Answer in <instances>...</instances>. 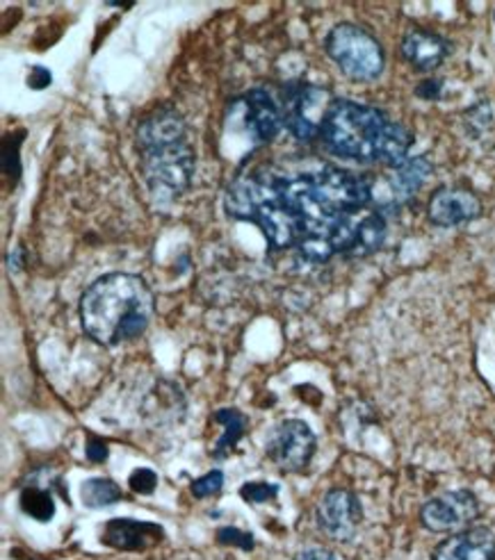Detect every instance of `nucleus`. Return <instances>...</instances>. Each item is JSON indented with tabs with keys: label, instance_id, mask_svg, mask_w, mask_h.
Instances as JSON below:
<instances>
[{
	"label": "nucleus",
	"instance_id": "obj_17",
	"mask_svg": "<svg viewBox=\"0 0 495 560\" xmlns=\"http://www.w3.org/2000/svg\"><path fill=\"white\" fill-rule=\"evenodd\" d=\"M215 421H220L224 426V436L217 440L213 456L215 458H226L228 453L238 446V442L243 440L245 431H247V417L238 410V408H222L215 413Z\"/></svg>",
	"mask_w": 495,
	"mask_h": 560
},
{
	"label": "nucleus",
	"instance_id": "obj_13",
	"mask_svg": "<svg viewBox=\"0 0 495 560\" xmlns=\"http://www.w3.org/2000/svg\"><path fill=\"white\" fill-rule=\"evenodd\" d=\"M432 560H495V533L484 526L452 533L436 545Z\"/></svg>",
	"mask_w": 495,
	"mask_h": 560
},
{
	"label": "nucleus",
	"instance_id": "obj_10",
	"mask_svg": "<svg viewBox=\"0 0 495 560\" xmlns=\"http://www.w3.org/2000/svg\"><path fill=\"white\" fill-rule=\"evenodd\" d=\"M316 520L320 531H325L331 540L350 543L363 522L361 501L345 488H333L318 503Z\"/></svg>",
	"mask_w": 495,
	"mask_h": 560
},
{
	"label": "nucleus",
	"instance_id": "obj_28",
	"mask_svg": "<svg viewBox=\"0 0 495 560\" xmlns=\"http://www.w3.org/2000/svg\"><path fill=\"white\" fill-rule=\"evenodd\" d=\"M293 560H338V556L329 549H322V547H310V549L299 551Z\"/></svg>",
	"mask_w": 495,
	"mask_h": 560
},
{
	"label": "nucleus",
	"instance_id": "obj_27",
	"mask_svg": "<svg viewBox=\"0 0 495 560\" xmlns=\"http://www.w3.org/2000/svg\"><path fill=\"white\" fill-rule=\"evenodd\" d=\"M440 85H443L440 80L429 78V80H425V83L419 85V90H415V96H421L425 100H436L440 96Z\"/></svg>",
	"mask_w": 495,
	"mask_h": 560
},
{
	"label": "nucleus",
	"instance_id": "obj_22",
	"mask_svg": "<svg viewBox=\"0 0 495 560\" xmlns=\"http://www.w3.org/2000/svg\"><path fill=\"white\" fill-rule=\"evenodd\" d=\"M240 497L247 503H268L279 497V486L276 484H245L240 488Z\"/></svg>",
	"mask_w": 495,
	"mask_h": 560
},
{
	"label": "nucleus",
	"instance_id": "obj_7",
	"mask_svg": "<svg viewBox=\"0 0 495 560\" xmlns=\"http://www.w3.org/2000/svg\"><path fill=\"white\" fill-rule=\"evenodd\" d=\"M434 167L427 157H406L396 167H386L381 176H373V201L384 212H396L421 192Z\"/></svg>",
	"mask_w": 495,
	"mask_h": 560
},
{
	"label": "nucleus",
	"instance_id": "obj_4",
	"mask_svg": "<svg viewBox=\"0 0 495 560\" xmlns=\"http://www.w3.org/2000/svg\"><path fill=\"white\" fill-rule=\"evenodd\" d=\"M331 62L354 83H373L386 67V52L379 39L356 23H338L325 39Z\"/></svg>",
	"mask_w": 495,
	"mask_h": 560
},
{
	"label": "nucleus",
	"instance_id": "obj_12",
	"mask_svg": "<svg viewBox=\"0 0 495 560\" xmlns=\"http://www.w3.org/2000/svg\"><path fill=\"white\" fill-rule=\"evenodd\" d=\"M165 531L153 522H138L128 517H117L106 522L101 531V543L119 551H146L161 545Z\"/></svg>",
	"mask_w": 495,
	"mask_h": 560
},
{
	"label": "nucleus",
	"instance_id": "obj_3",
	"mask_svg": "<svg viewBox=\"0 0 495 560\" xmlns=\"http://www.w3.org/2000/svg\"><path fill=\"white\" fill-rule=\"evenodd\" d=\"M153 317V295L135 274L96 278L81 297L83 331L103 346H119L140 337Z\"/></svg>",
	"mask_w": 495,
	"mask_h": 560
},
{
	"label": "nucleus",
	"instance_id": "obj_18",
	"mask_svg": "<svg viewBox=\"0 0 495 560\" xmlns=\"http://www.w3.org/2000/svg\"><path fill=\"white\" fill-rule=\"evenodd\" d=\"M19 503H21V511L37 520V522H50L56 517V501H54V495H50L48 490L44 488H37V486H28L21 490V497H19Z\"/></svg>",
	"mask_w": 495,
	"mask_h": 560
},
{
	"label": "nucleus",
	"instance_id": "obj_21",
	"mask_svg": "<svg viewBox=\"0 0 495 560\" xmlns=\"http://www.w3.org/2000/svg\"><path fill=\"white\" fill-rule=\"evenodd\" d=\"M217 543L224 547H238L243 551H251L254 549V536L247 531H240L236 526H222L217 531Z\"/></svg>",
	"mask_w": 495,
	"mask_h": 560
},
{
	"label": "nucleus",
	"instance_id": "obj_9",
	"mask_svg": "<svg viewBox=\"0 0 495 560\" xmlns=\"http://www.w3.org/2000/svg\"><path fill=\"white\" fill-rule=\"evenodd\" d=\"M316 433L302 419H285L272 431L268 440L270 461L285 472H302L316 456Z\"/></svg>",
	"mask_w": 495,
	"mask_h": 560
},
{
	"label": "nucleus",
	"instance_id": "obj_30",
	"mask_svg": "<svg viewBox=\"0 0 495 560\" xmlns=\"http://www.w3.org/2000/svg\"><path fill=\"white\" fill-rule=\"evenodd\" d=\"M33 560H42V558H33Z\"/></svg>",
	"mask_w": 495,
	"mask_h": 560
},
{
	"label": "nucleus",
	"instance_id": "obj_16",
	"mask_svg": "<svg viewBox=\"0 0 495 560\" xmlns=\"http://www.w3.org/2000/svg\"><path fill=\"white\" fill-rule=\"evenodd\" d=\"M450 41L443 39L440 35L432 31L415 28L409 31L400 44L402 58L415 69V71H434L450 56Z\"/></svg>",
	"mask_w": 495,
	"mask_h": 560
},
{
	"label": "nucleus",
	"instance_id": "obj_14",
	"mask_svg": "<svg viewBox=\"0 0 495 560\" xmlns=\"http://www.w3.org/2000/svg\"><path fill=\"white\" fill-rule=\"evenodd\" d=\"M245 105V123L249 135L256 144H266L272 142L279 130L283 128V115H281V105L274 103L272 94L266 90H251L243 96Z\"/></svg>",
	"mask_w": 495,
	"mask_h": 560
},
{
	"label": "nucleus",
	"instance_id": "obj_5",
	"mask_svg": "<svg viewBox=\"0 0 495 560\" xmlns=\"http://www.w3.org/2000/svg\"><path fill=\"white\" fill-rule=\"evenodd\" d=\"M140 153L142 174L153 199L174 201L188 190L197 165L195 148L188 140L155 146Z\"/></svg>",
	"mask_w": 495,
	"mask_h": 560
},
{
	"label": "nucleus",
	"instance_id": "obj_1",
	"mask_svg": "<svg viewBox=\"0 0 495 560\" xmlns=\"http://www.w3.org/2000/svg\"><path fill=\"white\" fill-rule=\"evenodd\" d=\"M226 212L256 224L272 249H297L318 264L333 255H370L386 239L373 176L331 165L306 171L260 167L228 187Z\"/></svg>",
	"mask_w": 495,
	"mask_h": 560
},
{
	"label": "nucleus",
	"instance_id": "obj_19",
	"mask_svg": "<svg viewBox=\"0 0 495 560\" xmlns=\"http://www.w3.org/2000/svg\"><path fill=\"white\" fill-rule=\"evenodd\" d=\"M81 499L87 509H106L121 499V488L110 478H90L81 488Z\"/></svg>",
	"mask_w": 495,
	"mask_h": 560
},
{
	"label": "nucleus",
	"instance_id": "obj_31",
	"mask_svg": "<svg viewBox=\"0 0 495 560\" xmlns=\"http://www.w3.org/2000/svg\"><path fill=\"white\" fill-rule=\"evenodd\" d=\"M493 19H495V14H493Z\"/></svg>",
	"mask_w": 495,
	"mask_h": 560
},
{
	"label": "nucleus",
	"instance_id": "obj_23",
	"mask_svg": "<svg viewBox=\"0 0 495 560\" xmlns=\"http://www.w3.org/2000/svg\"><path fill=\"white\" fill-rule=\"evenodd\" d=\"M128 486L133 488L138 495H151L155 488H158V474L149 467H140L130 474Z\"/></svg>",
	"mask_w": 495,
	"mask_h": 560
},
{
	"label": "nucleus",
	"instance_id": "obj_24",
	"mask_svg": "<svg viewBox=\"0 0 495 560\" xmlns=\"http://www.w3.org/2000/svg\"><path fill=\"white\" fill-rule=\"evenodd\" d=\"M23 138V132H19V135H12V138H8L10 140V144H12V151H10V146L8 144H3V157H5V176H10V178H19L21 176V165H19V146H21V140Z\"/></svg>",
	"mask_w": 495,
	"mask_h": 560
},
{
	"label": "nucleus",
	"instance_id": "obj_29",
	"mask_svg": "<svg viewBox=\"0 0 495 560\" xmlns=\"http://www.w3.org/2000/svg\"><path fill=\"white\" fill-rule=\"evenodd\" d=\"M21 255H23V251H21V249H14V251L10 253V260H8L10 270H14V272H19V270H21Z\"/></svg>",
	"mask_w": 495,
	"mask_h": 560
},
{
	"label": "nucleus",
	"instance_id": "obj_20",
	"mask_svg": "<svg viewBox=\"0 0 495 560\" xmlns=\"http://www.w3.org/2000/svg\"><path fill=\"white\" fill-rule=\"evenodd\" d=\"M222 488H224V474H222L220 469L208 472L205 476L197 478V481H192V486H190V490H192V495H195L197 499L213 497V495H217Z\"/></svg>",
	"mask_w": 495,
	"mask_h": 560
},
{
	"label": "nucleus",
	"instance_id": "obj_26",
	"mask_svg": "<svg viewBox=\"0 0 495 560\" xmlns=\"http://www.w3.org/2000/svg\"><path fill=\"white\" fill-rule=\"evenodd\" d=\"M50 80H54V75H50V71L44 67H33L28 73V85L33 90H46L50 85Z\"/></svg>",
	"mask_w": 495,
	"mask_h": 560
},
{
	"label": "nucleus",
	"instance_id": "obj_15",
	"mask_svg": "<svg viewBox=\"0 0 495 560\" xmlns=\"http://www.w3.org/2000/svg\"><path fill=\"white\" fill-rule=\"evenodd\" d=\"M180 140H188V126H186V119L180 117L174 108H169V105H161V108H155L138 126V148L140 151L174 144Z\"/></svg>",
	"mask_w": 495,
	"mask_h": 560
},
{
	"label": "nucleus",
	"instance_id": "obj_8",
	"mask_svg": "<svg viewBox=\"0 0 495 560\" xmlns=\"http://www.w3.org/2000/svg\"><path fill=\"white\" fill-rule=\"evenodd\" d=\"M480 513V501L471 490H450L423 505L421 522L432 533H459L471 528Z\"/></svg>",
	"mask_w": 495,
	"mask_h": 560
},
{
	"label": "nucleus",
	"instance_id": "obj_2",
	"mask_svg": "<svg viewBox=\"0 0 495 560\" xmlns=\"http://www.w3.org/2000/svg\"><path fill=\"white\" fill-rule=\"evenodd\" d=\"M320 140L335 157L396 167L409 157L413 132L373 105L335 98L325 117Z\"/></svg>",
	"mask_w": 495,
	"mask_h": 560
},
{
	"label": "nucleus",
	"instance_id": "obj_6",
	"mask_svg": "<svg viewBox=\"0 0 495 560\" xmlns=\"http://www.w3.org/2000/svg\"><path fill=\"white\" fill-rule=\"evenodd\" d=\"M335 98L318 87L308 83H291L283 90L281 100V115L283 128L291 130V135L302 142H313L320 138L325 117Z\"/></svg>",
	"mask_w": 495,
	"mask_h": 560
},
{
	"label": "nucleus",
	"instance_id": "obj_25",
	"mask_svg": "<svg viewBox=\"0 0 495 560\" xmlns=\"http://www.w3.org/2000/svg\"><path fill=\"white\" fill-rule=\"evenodd\" d=\"M85 453L92 463H103V461H108V444L101 438H90Z\"/></svg>",
	"mask_w": 495,
	"mask_h": 560
},
{
	"label": "nucleus",
	"instance_id": "obj_11",
	"mask_svg": "<svg viewBox=\"0 0 495 560\" xmlns=\"http://www.w3.org/2000/svg\"><path fill=\"white\" fill-rule=\"evenodd\" d=\"M482 215V201L463 187H440L429 199L427 217L438 228H455L475 222Z\"/></svg>",
	"mask_w": 495,
	"mask_h": 560
}]
</instances>
